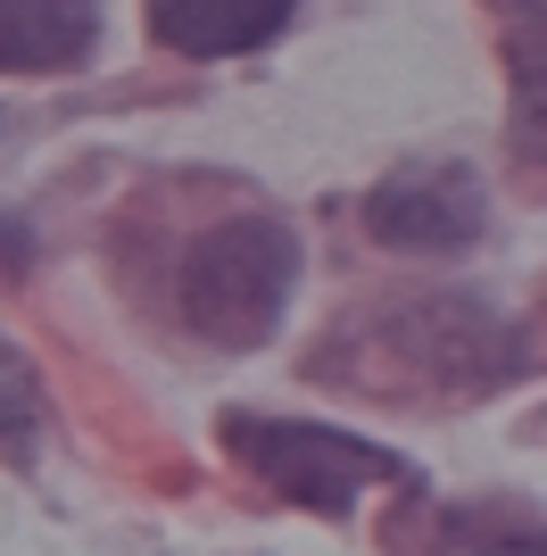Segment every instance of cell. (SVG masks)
Wrapping results in <instances>:
<instances>
[{
  "label": "cell",
  "mask_w": 547,
  "mask_h": 556,
  "mask_svg": "<svg viewBox=\"0 0 547 556\" xmlns=\"http://www.w3.org/2000/svg\"><path fill=\"white\" fill-rule=\"evenodd\" d=\"M298 282V241L282 216H232V225L200 232L182 257V316L216 349H257Z\"/></svg>",
  "instance_id": "obj_1"
},
{
  "label": "cell",
  "mask_w": 547,
  "mask_h": 556,
  "mask_svg": "<svg viewBox=\"0 0 547 556\" xmlns=\"http://www.w3.org/2000/svg\"><path fill=\"white\" fill-rule=\"evenodd\" d=\"M225 448L250 465L266 490L298 498L316 515H348L365 490L398 482V457L332 424H291V416H225Z\"/></svg>",
  "instance_id": "obj_2"
},
{
  "label": "cell",
  "mask_w": 547,
  "mask_h": 556,
  "mask_svg": "<svg viewBox=\"0 0 547 556\" xmlns=\"http://www.w3.org/2000/svg\"><path fill=\"white\" fill-rule=\"evenodd\" d=\"M481 216L489 200H481V175L465 166H407L382 191H365V232L390 250H465Z\"/></svg>",
  "instance_id": "obj_3"
},
{
  "label": "cell",
  "mask_w": 547,
  "mask_h": 556,
  "mask_svg": "<svg viewBox=\"0 0 547 556\" xmlns=\"http://www.w3.org/2000/svg\"><path fill=\"white\" fill-rule=\"evenodd\" d=\"M298 0H150V34L182 59H232L291 25Z\"/></svg>",
  "instance_id": "obj_4"
},
{
  "label": "cell",
  "mask_w": 547,
  "mask_h": 556,
  "mask_svg": "<svg viewBox=\"0 0 547 556\" xmlns=\"http://www.w3.org/2000/svg\"><path fill=\"white\" fill-rule=\"evenodd\" d=\"M100 34V0H0V75L75 67Z\"/></svg>",
  "instance_id": "obj_5"
},
{
  "label": "cell",
  "mask_w": 547,
  "mask_h": 556,
  "mask_svg": "<svg viewBox=\"0 0 547 556\" xmlns=\"http://www.w3.org/2000/svg\"><path fill=\"white\" fill-rule=\"evenodd\" d=\"M506 84H514V141L547 166V9H523L506 25Z\"/></svg>",
  "instance_id": "obj_6"
},
{
  "label": "cell",
  "mask_w": 547,
  "mask_h": 556,
  "mask_svg": "<svg viewBox=\"0 0 547 556\" xmlns=\"http://www.w3.org/2000/svg\"><path fill=\"white\" fill-rule=\"evenodd\" d=\"M34 424H42V374H34L25 349L0 341V448H25Z\"/></svg>",
  "instance_id": "obj_7"
},
{
  "label": "cell",
  "mask_w": 547,
  "mask_h": 556,
  "mask_svg": "<svg viewBox=\"0 0 547 556\" xmlns=\"http://www.w3.org/2000/svg\"><path fill=\"white\" fill-rule=\"evenodd\" d=\"M17 275H25V225L0 216V282H17Z\"/></svg>",
  "instance_id": "obj_8"
},
{
  "label": "cell",
  "mask_w": 547,
  "mask_h": 556,
  "mask_svg": "<svg viewBox=\"0 0 547 556\" xmlns=\"http://www.w3.org/2000/svg\"><path fill=\"white\" fill-rule=\"evenodd\" d=\"M489 556H547V540H539V532H514V540H498Z\"/></svg>",
  "instance_id": "obj_9"
}]
</instances>
